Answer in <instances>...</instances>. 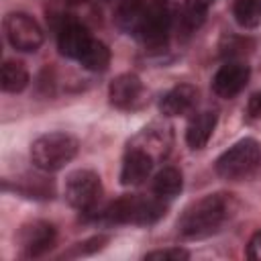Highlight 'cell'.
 Returning <instances> with one entry per match:
<instances>
[{"label": "cell", "instance_id": "7402d4cb", "mask_svg": "<svg viewBox=\"0 0 261 261\" xmlns=\"http://www.w3.org/2000/svg\"><path fill=\"white\" fill-rule=\"evenodd\" d=\"M190 253L186 249H179V247H171V249H161V251H151L145 255V259L149 261H184L188 259Z\"/></svg>", "mask_w": 261, "mask_h": 261}, {"label": "cell", "instance_id": "3957f363", "mask_svg": "<svg viewBox=\"0 0 261 261\" xmlns=\"http://www.w3.org/2000/svg\"><path fill=\"white\" fill-rule=\"evenodd\" d=\"M259 165L261 145L253 139H243L216 159V173L224 179H245L251 177Z\"/></svg>", "mask_w": 261, "mask_h": 261}, {"label": "cell", "instance_id": "e0dca14e", "mask_svg": "<svg viewBox=\"0 0 261 261\" xmlns=\"http://www.w3.org/2000/svg\"><path fill=\"white\" fill-rule=\"evenodd\" d=\"M29 84V71L27 67L20 63V61H4L2 65V90L4 92H10V94H16V92H22Z\"/></svg>", "mask_w": 261, "mask_h": 261}, {"label": "cell", "instance_id": "7c38bea8", "mask_svg": "<svg viewBox=\"0 0 261 261\" xmlns=\"http://www.w3.org/2000/svg\"><path fill=\"white\" fill-rule=\"evenodd\" d=\"M143 94V84L135 73H122L112 80L108 98L116 108H133Z\"/></svg>", "mask_w": 261, "mask_h": 261}, {"label": "cell", "instance_id": "52a82bcc", "mask_svg": "<svg viewBox=\"0 0 261 261\" xmlns=\"http://www.w3.org/2000/svg\"><path fill=\"white\" fill-rule=\"evenodd\" d=\"M4 31L10 45L18 51H37L43 43V31L35 18L24 12H12L4 18Z\"/></svg>", "mask_w": 261, "mask_h": 261}, {"label": "cell", "instance_id": "cb8c5ba5", "mask_svg": "<svg viewBox=\"0 0 261 261\" xmlns=\"http://www.w3.org/2000/svg\"><path fill=\"white\" fill-rule=\"evenodd\" d=\"M249 114L253 118H261V92L251 96V100H249Z\"/></svg>", "mask_w": 261, "mask_h": 261}, {"label": "cell", "instance_id": "8992f818", "mask_svg": "<svg viewBox=\"0 0 261 261\" xmlns=\"http://www.w3.org/2000/svg\"><path fill=\"white\" fill-rule=\"evenodd\" d=\"M171 20H173V14L169 10V6L165 2H153V4H147V10H145V16L139 24V31H137V37L145 43V45H151V47H159L167 41V35H169V29H171Z\"/></svg>", "mask_w": 261, "mask_h": 261}, {"label": "cell", "instance_id": "603a6c76", "mask_svg": "<svg viewBox=\"0 0 261 261\" xmlns=\"http://www.w3.org/2000/svg\"><path fill=\"white\" fill-rule=\"evenodd\" d=\"M247 255H249V259L261 261V230H259V232H255V234H253V239L249 241Z\"/></svg>", "mask_w": 261, "mask_h": 261}, {"label": "cell", "instance_id": "7a4b0ae2", "mask_svg": "<svg viewBox=\"0 0 261 261\" xmlns=\"http://www.w3.org/2000/svg\"><path fill=\"white\" fill-rule=\"evenodd\" d=\"M77 153V141L67 133H47L31 145V161L41 171H57Z\"/></svg>", "mask_w": 261, "mask_h": 261}, {"label": "cell", "instance_id": "4fadbf2b", "mask_svg": "<svg viewBox=\"0 0 261 261\" xmlns=\"http://www.w3.org/2000/svg\"><path fill=\"white\" fill-rule=\"evenodd\" d=\"M196 104H198V90L190 84H179L161 98L159 110L165 116H179L194 110Z\"/></svg>", "mask_w": 261, "mask_h": 261}, {"label": "cell", "instance_id": "277c9868", "mask_svg": "<svg viewBox=\"0 0 261 261\" xmlns=\"http://www.w3.org/2000/svg\"><path fill=\"white\" fill-rule=\"evenodd\" d=\"M165 214V204L157 198L122 196L112 202L104 216L110 222H130V224H153Z\"/></svg>", "mask_w": 261, "mask_h": 261}, {"label": "cell", "instance_id": "ba28073f", "mask_svg": "<svg viewBox=\"0 0 261 261\" xmlns=\"http://www.w3.org/2000/svg\"><path fill=\"white\" fill-rule=\"evenodd\" d=\"M55 243V228L45 220H33L18 232V245L27 257H39Z\"/></svg>", "mask_w": 261, "mask_h": 261}, {"label": "cell", "instance_id": "5b68a950", "mask_svg": "<svg viewBox=\"0 0 261 261\" xmlns=\"http://www.w3.org/2000/svg\"><path fill=\"white\" fill-rule=\"evenodd\" d=\"M102 196V184L98 173L90 169H77L71 171L65 179V200L69 206L88 212L90 208L96 206V202Z\"/></svg>", "mask_w": 261, "mask_h": 261}, {"label": "cell", "instance_id": "6da1fadb", "mask_svg": "<svg viewBox=\"0 0 261 261\" xmlns=\"http://www.w3.org/2000/svg\"><path fill=\"white\" fill-rule=\"evenodd\" d=\"M234 200L230 194H210L192 202L177 220V232L184 239H204L220 230L230 218Z\"/></svg>", "mask_w": 261, "mask_h": 261}, {"label": "cell", "instance_id": "9a60e30c", "mask_svg": "<svg viewBox=\"0 0 261 261\" xmlns=\"http://www.w3.org/2000/svg\"><path fill=\"white\" fill-rule=\"evenodd\" d=\"M133 147H139L143 151H147L155 161L167 155L169 149V137L165 130H153V128H145L141 135H137V139L133 141Z\"/></svg>", "mask_w": 261, "mask_h": 261}, {"label": "cell", "instance_id": "2e32d148", "mask_svg": "<svg viewBox=\"0 0 261 261\" xmlns=\"http://www.w3.org/2000/svg\"><path fill=\"white\" fill-rule=\"evenodd\" d=\"M145 10H147V4L143 0H122V4L116 10V22H118V27L137 35L139 24H141V20L145 16Z\"/></svg>", "mask_w": 261, "mask_h": 261}, {"label": "cell", "instance_id": "44dd1931", "mask_svg": "<svg viewBox=\"0 0 261 261\" xmlns=\"http://www.w3.org/2000/svg\"><path fill=\"white\" fill-rule=\"evenodd\" d=\"M212 0H186L184 2V10H181V24L186 27V31H196L208 14Z\"/></svg>", "mask_w": 261, "mask_h": 261}, {"label": "cell", "instance_id": "30bf717a", "mask_svg": "<svg viewBox=\"0 0 261 261\" xmlns=\"http://www.w3.org/2000/svg\"><path fill=\"white\" fill-rule=\"evenodd\" d=\"M92 41H94V37L90 35V31L84 22H67V24L59 27L57 45H59V51L65 57H71V59L80 61Z\"/></svg>", "mask_w": 261, "mask_h": 261}, {"label": "cell", "instance_id": "8fae6325", "mask_svg": "<svg viewBox=\"0 0 261 261\" xmlns=\"http://www.w3.org/2000/svg\"><path fill=\"white\" fill-rule=\"evenodd\" d=\"M153 161L155 159L147 151L130 145L126 155H124V161H122L120 181L124 186H139V184H143L149 177L151 169H153Z\"/></svg>", "mask_w": 261, "mask_h": 261}, {"label": "cell", "instance_id": "5bb4252c", "mask_svg": "<svg viewBox=\"0 0 261 261\" xmlns=\"http://www.w3.org/2000/svg\"><path fill=\"white\" fill-rule=\"evenodd\" d=\"M216 128V114L206 110V112H198L196 116L190 118L188 128H186V143L190 145V149H202L206 147V143L210 141L212 133Z\"/></svg>", "mask_w": 261, "mask_h": 261}, {"label": "cell", "instance_id": "d6986e66", "mask_svg": "<svg viewBox=\"0 0 261 261\" xmlns=\"http://www.w3.org/2000/svg\"><path fill=\"white\" fill-rule=\"evenodd\" d=\"M232 14L241 27L255 29L261 24V0H237Z\"/></svg>", "mask_w": 261, "mask_h": 261}, {"label": "cell", "instance_id": "9c48e42d", "mask_svg": "<svg viewBox=\"0 0 261 261\" xmlns=\"http://www.w3.org/2000/svg\"><path fill=\"white\" fill-rule=\"evenodd\" d=\"M247 82H249V65L241 61H228L216 71L212 80V88L220 98H232L247 86Z\"/></svg>", "mask_w": 261, "mask_h": 261}, {"label": "cell", "instance_id": "ffe728a7", "mask_svg": "<svg viewBox=\"0 0 261 261\" xmlns=\"http://www.w3.org/2000/svg\"><path fill=\"white\" fill-rule=\"evenodd\" d=\"M80 63L90 71H104L108 67V63H110V51L102 41L94 39L90 43V47L86 49V53L82 55Z\"/></svg>", "mask_w": 261, "mask_h": 261}, {"label": "cell", "instance_id": "ac0fdd59", "mask_svg": "<svg viewBox=\"0 0 261 261\" xmlns=\"http://www.w3.org/2000/svg\"><path fill=\"white\" fill-rule=\"evenodd\" d=\"M181 173L175 167H163L153 179V192L159 198H173L181 190Z\"/></svg>", "mask_w": 261, "mask_h": 261}]
</instances>
